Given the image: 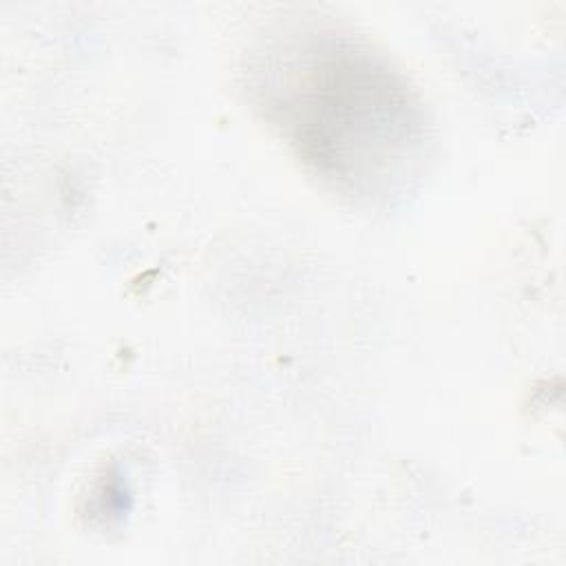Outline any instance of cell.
Returning a JSON list of instances; mask_svg holds the SVG:
<instances>
[{"label":"cell","mask_w":566,"mask_h":566,"mask_svg":"<svg viewBox=\"0 0 566 566\" xmlns=\"http://www.w3.org/2000/svg\"><path fill=\"white\" fill-rule=\"evenodd\" d=\"M261 106L314 170L356 195L407 175L422 146V113L369 51L334 35L276 46L254 71Z\"/></svg>","instance_id":"obj_1"}]
</instances>
